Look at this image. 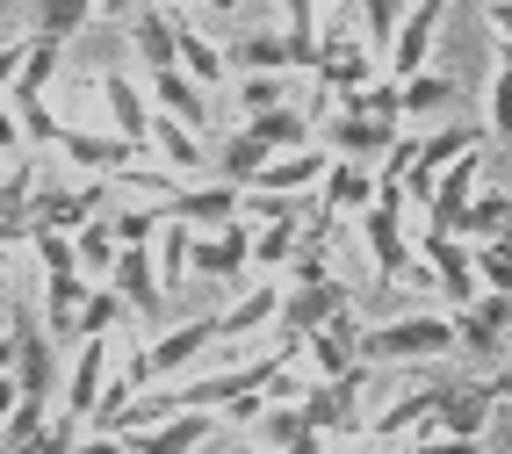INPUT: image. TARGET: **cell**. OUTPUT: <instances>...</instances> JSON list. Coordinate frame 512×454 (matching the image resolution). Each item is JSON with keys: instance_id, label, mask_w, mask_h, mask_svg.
Wrapping results in <instances>:
<instances>
[{"instance_id": "obj_33", "label": "cell", "mask_w": 512, "mask_h": 454, "mask_svg": "<svg viewBox=\"0 0 512 454\" xmlns=\"http://www.w3.org/2000/svg\"><path fill=\"white\" fill-rule=\"evenodd\" d=\"M130 325V303L109 289V282H94L87 289V303H80V325H73V339H116Z\"/></svg>"}, {"instance_id": "obj_31", "label": "cell", "mask_w": 512, "mask_h": 454, "mask_svg": "<svg viewBox=\"0 0 512 454\" xmlns=\"http://www.w3.org/2000/svg\"><path fill=\"white\" fill-rule=\"evenodd\" d=\"M73 253H80V274H87V282H109V274H116V253H123V238H116L109 217H94V224L73 231Z\"/></svg>"}, {"instance_id": "obj_39", "label": "cell", "mask_w": 512, "mask_h": 454, "mask_svg": "<svg viewBox=\"0 0 512 454\" xmlns=\"http://www.w3.org/2000/svg\"><path fill=\"white\" fill-rule=\"evenodd\" d=\"M476 282H484L491 296H512V231L476 246Z\"/></svg>"}, {"instance_id": "obj_26", "label": "cell", "mask_w": 512, "mask_h": 454, "mask_svg": "<svg viewBox=\"0 0 512 454\" xmlns=\"http://www.w3.org/2000/svg\"><path fill=\"white\" fill-rule=\"evenodd\" d=\"M433 411H440V382H419V390H404L383 418L368 426V440H404V433H419V426H433ZM440 433V426H433Z\"/></svg>"}, {"instance_id": "obj_44", "label": "cell", "mask_w": 512, "mask_h": 454, "mask_svg": "<svg viewBox=\"0 0 512 454\" xmlns=\"http://www.w3.org/2000/svg\"><path fill=\"white\" fill-rule=\"evenodd\" d=\"M412 454H476V440H455V433H433V426H426Z\"/></svg>"}, {"instance_id": "obj_42", "label": "cell", "mask_w": 512, "mask_h": 454, "mask_svg": "<svg viewBox=\"0 0 512 454\" xmlns=\"http://www.w3.org/2000/svg\"><path fill=\"white\" fill-rule=\"evenodd\" d=\"M0 159H29V130L15 101H0Z\"/></svg>"}, {"instance_id": "obj_14", "label": "cell", "mask_w": 512, "mask_h": 454, "mask_svg": "<svg viewBox=\"0 0 512 454\" xmlns=\"http://www.w3.org/2000/svg\"><path fill=\"white\" fill-rule=\"evenodd\" d=\"M375 195H383V181H375V166H368V159H332V173H325V188H318V209H311V217H318V224H347V217H361Z\"/></svg>"}, {"instance_id": "obj_13", "label": "cell", "mask_w": 512, "mask_h": 454, "mask_svg": "<svg viewBox=\"0 0 512 454\" xmlns=\"http://www.w3.org/2000/svg\"><path fill=\"white\" fill-rule=\"evenodd\" d=\"M51 152L73 166V173H94V181H116V173L138 159V145H130V137H116V130H73V123L58 130Z\"/></svg>"}, {"instance_id": "obj_5", "label": "cell", "mask_w": 512, "mask_h": 454, "mask_svg": "<svg viewBox=\"0 0 512 454\" xmlns=\"http://www.w3.org/2000/svg\"><path fill=\"white\" fill-rule=\"evenodd\" d=\"M347 303H354V296H347V282H339V274H325V282H289V296H282V318H275V339L303 346L318 325H332Z\"/></svg>"}, {"instance_id": "obj_38", "label": "cell", "mask_w": 512, "mask_h": 454, "mask_svg": "<svg viewBox=\"0 0 512 454\" xmlns=\"http://www.w3.org/2000/svg\"><path fill=\"white\" fill-rule=\"evenodd\" d=\"M267 109H289L282 73H238V116H267Z\"/></svg>"}, {"instance_id": "obj_47", "label": "cell", "mask_w": 512, "mask_h": 454, "mask_svg": "<svg viewBox=\"0 0 512 454\" xmlns=\"http://www.w3.org/2000/svg\"><path fill=\"white\" fill-rule=\"evenodd\" d=\"M94 15H116V22H130V15H138V0H94Z\"/></svg>"}, {"instance_id": "obj_19", "label": "cell", "mask_w": 512, "mask_h": 454, "mask_svg": "<svg viewBox=\"0 0 512 454\" xmlns=\"http://www.w3.org/2000/svg\"><path fill=\"white\" fill-rule=\"evenodd\" d=\"M325 440L332 433H318L303 418V404H267L253 418V447H267V454H325Z\"/></svg>"}, {"instance_id": "obj_10", "label": "cell", "mask_w": 512, "mask_h": 454, "mask_svg": "<svg viewBox=\"0 0 512 454\" xmlns=\"http://www.w3.org/2000/svg\"><path fill=\"white\" fill-rule=\"evenodd\" d=\"M440 15H448V0H412V8H404L397 37H390V51H383V73H390V80H412V73H426L433 37H440Z\"/></svg>"}, {"instance_id": "obj_16", "label": "cell", "mask_w": 512, "mask_h": 454, "mask_svg": "<svg viewBox=\"0 0 512 454\" xmlns=\"http://www.w3.org/2000/svg\"><path fill=\"white\" fill-rule=\"evenodd\" d=\"M15 346H22V354H15V382H22V397H58V354H51V332L37 325V318H22V310H15Z\"/></svg>"}, {"instance_id": "obj_51", "label": "cell", "mask_w": 512, "mask_h": 454, "mask_svg": "<svg viewBox=\"0 0 512 454\" xmlns=\"http://www.w3.org/2000/svg\"><path fill=\"white\" fill-rule=\"evenodd\" d=\"M0 173H8V166H0Z\"/></svg>"}, {"instance_id": "obj_21", "label": "cell", "mask_w": 512, "mask_h": 454, "mask_svg": "<svg viewBox=\"0 0 512 454\" xmlns=\"http://www.w3.org/2000/svg\"><path fill=\"white\" fill-rule=\"evenodd\" d=\"M166 217H181V224H195V231H217V224H238L246 217V188H231V181H210V188H181L174 202H166Z\"/></svg>"}, {"instance_id": "obj_46", "label": "cell", "mask_w": 512, "mask_h": 454, "mask_svg": "<svg viewBox=\"0 0 512 454\" xmlns=\"http://www.w3.org/2000/svg\"><path fill=\"white\" fill-rule=\"evenodd\" d=\"M491 390H498V397H512V346H505V361L491 368Z\"/></svg>"}, {"instance_id": "obj_17", "label": "cell", "mask_w": 512, "mask_h": 454, "mask_svg": "<svg viewBox=\"0 0 512 454\" xmlns=\"http://www.w3.org/2000/svg\"><path fill=\"white\" fill-rule=\"evenodd\" d=\"M109 354H116L109 339H80V361H73V375H65V404L58 411H73L80 426H94L101 397H109Z\"/></svg>"}, {"instance_id": "obj_34", "label": "cell", "mask_w": 512, "mask_h": 454, "mask_svg": "<svg viewBox=\"0 0 512 454\" xmlns=\"http://www.w3.org/2000/svg\"><path fill=\"white\" fill-rule=\"evenodd\" d=\"M58 37H37V29H29V58H22V80H15V94L8 101H44L51 94V80H58Z\"/></svg>"}, {"instance_id": "obj_40", "label": "cell", "mask_w": 512, "mask_h": 454, "mask_svg": "<svg viewBox=\"0 0 512 454\" xmlns=\"http://www.w3.org/2000/svg\"><path fill=\"white\" fill-rule=\"evenodd\" d=\"M404 8H412V0H361V37H368V51H390Z\"/></svg>"}, {"instance_id": "obj_18", "label": "cell", "mask_w": 512, "mask_h": 454, "mask_svg": "<svg viewBox=\"0 0 512 454\" xmlns=\"http://www.w3.org/2000/svg\"><path fill=\"white\" fill-rule=\"evenodd\" d=\"M109 289L130 303V318H159L166 282H159V260H152V246H123V253H116V274H109Z\"/></svg>"}, {"instance_id": "obj_1", "label": "cell", "mask_w": 512, "mask_h": 454, "mask_svg": "<svg viewBox=\"0 0 512 454\" xmlns=\"http://www.w3.org/2000/svg\"><path fill=\"white\" fill-rule=\"evenodd\" d=\"M462 354L455 346V310H412V318H390V325H368L361 332V361L368 368H419V361H448Z\"/></svg>"}, {"instance_id": "obj_45", "label": "cell", "mask_w": 512, "mask_h": 454, "mask_svg": "<svg viewBox=\"0 0 512 454\" xmlns=\"http://www.w3.org/2000/svg\"><path fill=\"white\" fill-rule=\"evenodd\" d=\"M15 411H22V382H15V368H8V375H0V426H8Z\"/></svg>"}, {"instance_id": "obj_15", "label": "cell", "mask_w": 512, "mask_h": 454, "mask_svg": "<svg viewBox=\"0 0 512 454\" xmlns=\"http://www.w3.org/2000/svg\"><path fill=\"white\" fill-rule=\"evenodd\" d=\"M491 411H498L491 375H476V382H440V411H433V426H440V433H455V440H484Z\"/></svg>"}, {"instance_id": "obj_7", "label": "cell", "mask_w": 512, "mask_h": 454, "mask_svg": "<svg viewBox=\"0 0 512 454\" xmlns=\"http://www.w3.org/2000/svg\"><path fill=\"white\" fill-rule=\"evenodd\" d=\"M404 137V123H383V116H361V109H332L318 123V145L332 159H368V166H383V152Z\"/></svg>"}, {"instance_id": "obj_2", "label": "cell", "mask_w": 512, "mask_h": 454, "mask_svg": "<svg viewBox=\"0 0 512 454\" xmlns=\"http://www.w3.org/2000/svg\"><path fill=\"white\" fill-rule=\"evenodd\" d=\"M404 217H412V202H404V188H383L368 209H361V246L375 260V282L383 289H404V274H412V231H404Z\"/></svg>"}, {"instance_id": "obj_22", "label": "cell", "mask_w": 512, "mask_h": 454, "mask_svg": "<svg viewBox=\"0 0 512 454\" xmlns=\"http://www.w3.org/2000/svg\"><path fill=\"white\" fill-rule=\"evenodd\" d=\"M123 29H130V51H138L145 80H152V73H166V65H181V29H174V15H166L159 0H152V8H138Z\"/></svg>"}, {"instance_id": "obj_25", "label": "cell", "mask_w": 512, "mask_h": 454, "mask_svg": "<svg viewBox=\"0 0 512 454\" xmlns=\"http://www.w3.org/2000/svg\"><path fill=\"white\" fill-rule=\"evenodd\" d=\"M210 433H217V411H174L152 433H138V454H195Z\"/></svg>"}, {"instance_id": "obj_23", "label": "cell", "mask_w": 512, "mask_h": 454, "mask_svg": "<svg viewBox=\"0 0 512 454\" xmlns=\"http://www.w3.org/2000/svg\"><path fill=\"white\" fill-rule=\"evenodd\" d=\"M152 109L159 116H181L188 130H202V123H210V87L188 80L181 65H166V73H152Z\"/></svg>"}, {"instance_id": "obj_43", "label": "cell", "mask_w": 512, "mask_h": 454, "mask_svg": "<svg viewBox=\"0 0 512 454\" xmlns=\"http://www.w3.org/2000/svg\"><path fill=\"white\" fill-rule=\"evenodd\" d=\"M22 58H29V37L0 44V94H15V80H22Z\"/></svg>"}, {"instance_id": "obj_35", "label": "cell", "mask_w": 512, "mask_h": 454, "mask_svg": "<svg viewBox=\"0 0 512 454\" xmlns=\"http://www.w3.org/2000/svg\"><path fill=\"white\" fill-rule=\"evenodd\" d=\"M404 87V123H426V116H440L455 101V80L448 73H412V80H397Z\"/></svg>"}, {"instance_id": "obj_27", "label": "cell", "mask_w": 512, "mask_h": 454, "mask_svg": "<svg viewBox=\"0 0 512 454\" xmlns=\"http://www.w3.org/2000/svg\"><path fill=\"white\" fill-rule=\"evenodd\" d=\"M231 73H296V44L289 29H253L231 44Z\"/></svg>"}, {"instance_id": "obj_6", "label": "cell", "mask_w": 512, "mask_h": 454, "mask_svg": "<svg viewBox=\"0 0 512 454\" xmlns=\"http://www.w3.org/2000/svg\"><path fill=\"white\" fill-rule=\"evenodd\" d=\"M101 202H109V181H94V173H80V181L65 188H37V202H29V238L37 231H80L101 217Z\"/></svg>"}, {"instance_id": "obj_36", "label": "cell", "mask_w": 512, "mask_h": 454, "mask_svg": "<svg viewBox=\"0 0 512 454\" xmlns=\"http://www.w3.org/2000/svg\"><path fill=\"white\" fill-rule=\"evenodd\" d=\"M94 22V0H37V22H29V29H37V37H80V29Z\"/></svg>"}, {"instance_id": "obj_29", "label": "cell", "mask_w": 512, "mask_h": 454, "mask_svg": "<svg viewBox=\"0 0 512 454\" xmlns=\"http://www.w3.org/2000/svg\"><path fill=\"white\" fill-rule=\"evenodd\" d=\"M174 29H181V73H188V80H202V87H224V80H231V51H224V44H210L195 22H174Z\"/></svg>"}, {"instance_id": "obj_8", "label": "cell", "mask_w": 512, "mask_h": 454, "mask_svg": "<svg viewBox=\"0 0 512 454\" xmlns=\"http://www.w3.org/2000/svg\"><path fill=\"white\" fill-rule=\"evenodd\" d=\"M455 346L469 361H505V346H512V296H476L455 310Z\"/></svg>"}, {"instance_id": "obj_20", "label": "cell", "mask_w": 512, "mask_h": 454, "mask_svg": "<svg viewBox=\"0 0 512 454\" xmlns=\"http://www.w3.org/2000/svg\"><path fill=\"white\" fill-rule=\"evenodd\" d=\"M101 109H109V130L116 137H130V145H152V94H138V80H130V73H101Z\"/></svg>"}, {"instance_id": "obj_11", "label": "cell", "mask_w": 512, "mask_h": 454, "mask_svg": "<svg viewBox=\"0 0 512 454\" xmlns=\"http://www.w3.org/2000/svg\"><path fill=\"white\" fill-rule=\"evenodd\" d=\"M253 267V224H217V231H195L188 246V274H202V282H238V274Z\"/></svg>"}, {"instance_id": "obj_12", "label": "cell", "mask_w": 512, "mask_h": 454, "mask_svg": "<svg viewBox=\"0 0 512 454\" xmlns=\"http://www.w3.org/2000/svg\"><path fill=\"white\" fill-rule=\"evenodd\" d=\"M361 382H368V361L347 368V375H332V382H311V397H303V418H311L318 433L354 440V433H361Z\"/></svg>"}, {"instance_id": "obj_41", "label": "cell", "mask_w": 512, "mask_h": 454, "mask_svg": "<svg viewBox=\"0 0 512 454\" xmlns=\"http://www.w3.org/2000/svg\"><path fill=\"white\" fill-rule=\"evenodd\" d=\"M15 109H22V130H29V145H58V109H51V101H15Z\"/></svg>"}, {"instance_id": "obj_9", "label": "cell", "mask_w": 512, "mask_h": 454, "mask_svg": "<svg viewBox=\"0 0 512 454\" xmlns=\"http://www.w3.org/2000/svg\"><path fill=\"white\" fill-rule=\"evenodd\" d=\"M361 332H368V325H361V310L347 303V310H339L332 325H318L311 339L296 346V361L311 368L318 382H332V375H347V368H361Z\"/></svg>"}, {"instance_id": "obj_32", "label": "cell", "mask_w": 512, "mask_h": 454, "mask_svg": "<svg viewBox=\"0 0 512 454\" xmlns=\"http://www.w3.org/2000/svg\"><path fill=\"white\" fill-rule=\"evenodd\" d=\"M505 231H512V195H505V188H476V202L462 209V231H455V238L484 246V238H505Z\"/></svg>"}, {"instance_id": "obj_49", "label": "cell", "mask_w": 512, "mask_h": 454, "mask_svg": "<svg viewBox=\"0 0 512 454\" xmlns=\"http://www.w3.org/2000/svg\"><path fill=\"white\" fill-rule=\"evenodd\" d=\"M202 8H217V15H238V8H246V0H202Z\"/></svg>"}, {"instance_id": "obj_48", "label": "cell", "mask_w": 512, "mask_h": 454, "mask_svg": "<svg viewBox=\"0 0 512 454\" xmlns=\"http://www.w3.org/2000/svg\"><path fill=\"white\" fill-rule=\"evenodd\" d=\"M15 354H22V346H15V332H8V339H0V375L15 368Z\"/></svg>"}, {"instance_id": "obj_50", "label": "cell", "mask_w": 512, "mask_h": 454, "mask_svg": "<svg viewBox=\"0 0 512 454\" xmlns=\"http://www.w3.org/2000/svg\"><path fill=\"white\" fill-rule=\"evenodd\" d=\"M0 454H8V426H0Z\"/></svg>"}, {"instance_id": "obj_30", "label": "cell", "mask_w": 512, "mask_h": 454, "mask_svg": "<svg viewBox=\"0 0 512 454\" xmlns=\"http://www.w3.org/2000/svg\"><path fill=\"white\" fill-rule=\"evenodd\" d=\"M152 152H159V166H174L181 181L202 166V130H188L181 116H152Z\"/></svg>"}, {"instance_id": "obj_24", "label": "cell", "mask_w": 512, "mask_h": 454, "mask_svg": "<svg viewBox=\"0 0 512 454\" xmlns=\"http://www.w3.org/2000/svg\"><path fill=\"white\" fill-rule=\"evenodd\" d=\"M282 296H289V282H253L246 296H238L231 310H217V332L224 339H246V332H267L282 318Z\"/></svg>"}, {"instance_id": "obj_28", "label": "cell", "mask_w": 512, "mask_h": 454, "mask_svg": "<svg viewBox=\"0 0 512 454\" xmlns=\"http://www.w3.org/2000/svg\"><path fill=\"white\" fill-rule=\"evenodd\" d=\"M267 159H275V145H267V137H260L253 123H238V130H231V145L217 152V173H224L231 188H253Z\"/></svg>"}, {"instance_id": "obj_4", "label": "cell", "mask_w": 512, "mask_h": 454, "mask_svg": "<svg viewBox=\"0 0 512 454\" xmlns=\"http://www.w3.org/2000/svg\"><path fill=\"white\" fill-rule=\"evenodd\" d=\"M419 260L433 267V289L448 296V310H462V303L484 296V282H476V246H469V238L426 224V231H419Z\"/></svg>"}, {"instance_id": "obj_37", "label": "cell", "mask_w": 512, "mask_h": 454, "mask_svg": "<svg viewBox=\"0 0 512 454\" xmlns=\"http://www.w3.org/2000/svg\"><path fill=\"white\" fill-rule=\"evenodd\" d=\"M296 246H303V224H253V267H289L296 260Z\"/></svg>"}, {"instance_id": "obj_3", "label": "cell", "mask_w": 512, "mask_h": 454, "mask_svg": "<svg viewBox=\"0 0 512 454\" xmlns=\"http://www.w3.org/2000/svg\"><path fill=\"white\" fill-rule=\"evenodd\" d=\"M224 332H217V318H181V325H166L152 346H138V354L123 361V375L116 382H130V390H152V382H166V375H181L202 346H217Z\"/></svg>"}]
</instances>
